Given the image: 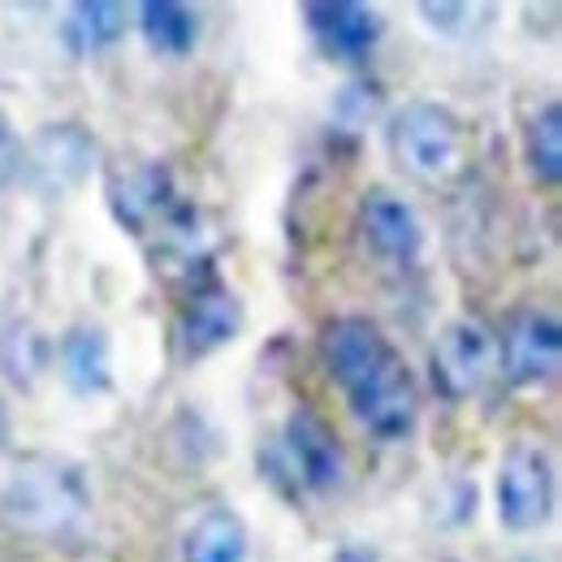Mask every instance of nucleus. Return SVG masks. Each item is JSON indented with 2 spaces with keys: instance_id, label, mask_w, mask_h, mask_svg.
Masks as SVG:
<instances>
[{
  "instance_id": "obj_1",
  "label": "nucleus",
  "mask_w": 562,
  "mask_h": 562,
  "mask_svg": "<svg viewBox=\"0 0 562 562\" xmlns=\"http://www.w3.org/2000/svg\"><path fill=\"white\" fill-rule=\"evenodd\" d=\"M321 355H325L329 376L351 398L355 416L376 437L394 441L416 424V412H420L416 376L372 321L363 316L334 321L321 338Z\"/></svg>"
},
{
  "instance_id": "obj_12",
  "label": "nucleus",
  "mask_w": 562,
  "mask_h": 562,
  "mask_svg": "<svg viewBox=\"0 0 562 562\" xmlns=\"http://www.w3.org/2000/svg\"><path fill=\"white\" fill-rule=\"evenodd\" d=\"M143 40L165 57H187L200 40V13L178 0H147L139 4Z\"/></svg>"
},
{
  "instance_id": "obj_18",
  "label": "nucleus",
  "mask_w": 562,
  "mask_h": 562,
  "mask_svg": "<svg viewBox=\"0 0 562 562\" xmlns=\"http://www.w3.org/2000/svg\"><path fill=\"white\" fill-rule=\"evenodd\" d=\"M9 450V407H4V398H0V454Z\"/></svg>"
},
{
  "instance_id": "obj_6",
  "label": "nucleus",
  "mask_w": 562,
  "mask_h": 562,
  "mask_svg": "<svg viewBox=\"0 0 562 562\" xmlns=\"http://www.w3.org/2000/svg\"><path fill=\"white\" fill-rule=\"evenodd\" d=\"M82 506H87V493L78 485V476L66 468L26 472L9 490V515L26 528H61Z\"/></svg>"
},
{
  "instance_id": "obj_13",
  "label": "nucleus",
  "mask_w": 562,
  "mask_h": 562,
  "mask_svg": "<svg viewBox=\"0 0 562 562\" xmlns=\"http://www.w3.org/2000/svg\"><path fill=\"white\" fill-rule=\"evenodd\" d=\"M91 160V139L78 131V126H53L35 139V151H31V165L53 182V187H66V182H78L82 169Z\"/></svg>"
},
{
  "instance_id": "obj_5",
  "label": "nucleus",
  "mask_w": 562,
  "mask_h": 562,
  "mask_svg": "<svg viewBox=\"0 0 562 562\" xmlns=\"http://www.w3.org/2000/svg\"><path fill=\"white\" fill-rule=\"evenodd\" d=\"M497 355H502V372L510 385H541L559 372L562 359V334L559 321L550 312H519L506 334L497 338Z\"/></svg>"
},
{
  "instance_id": "obj_3",
  "label": "nucleus",
  "mask_w": 562,
  "mask_h": 562,
  "mask_svg": "<svg viewBox=\"0 0 562 562\" xmlns=\"http://www.w3.org/2000/svg\"><path fill=\"white\" fill-rule=\"evenodd\" d=\"M502 355H497V334L485 321H450L437 334L432 347V381L446 398H468L476 390H485L493 372H497Z\"/></svg>"
},
{
  "instance_id": "obj_8",
  "label": "nucleus",
  "mask_w": 562,
  "mask_h": 562,
  "mask_svg": "<svg viewBox=\"0 0 562 562\" xmlns=\"http://www.w3.org/2000/svg\"><path fill=\"white\" fill-rule=\"evenodd\" d=\"M285 454L294 463V476L316 493H329L342 472H347V459H342V446L334 437V428L312 416V412H299L285 424Z\"/></svg>"
},
{
  "instance_id": "obj_9",
  "label": "nucleus",
  "mask_w": 562,
  "mask_h": 562,
  "mask_svg": "<svg viewBox=\"0 0 562 562\" xmlns=\"http://www.w3.org/2000/svg\"><path fill=\"white\" fill-rule=\"evenodd\" d=\"M359 229H363V243L390 265H412L420 251L416 212L403 200H394L390 191H368V200L359 204Z\"/></svg>"
},
{
  "instance_id": "obj_17",
  "label": "nucleus",
  "mask_w": 562,
  "mask_h": 562,
  "mask_svg": "<svg viewBox=\"0 0 562 562\" xmlns=\"http://www.w3.org/2000/svg\"><path fill=\"white\" fill-rule=\"evenodd\" d=\"M18 160H22V151H18V135H13V126H9V117L0 113V187L13 178V169H18Z\"/></svg>"
},
{
  "instance_id": "obj_14",
  "label": "nucleus",
  "mask_w": 562,
  "mask_h": 562,
  "mask_svg": "<svg viewBox=\"0 0 562 562\" xmlns=\"http://www.w3.org/2000/svg\"><path fill=\"white\" fill-rule=\"evenodd\" d=\"M61 368L74 390H104L109 385V347L100 329H70L61 338Z\"/></svg>"
},
{
  "instance_id": "obj_15",
  "label": "nucleus",
  "mask_w": 562,
  "mask_h": 562,
  "mask_svg": "<svg viewBox=\"0 0 562 562\" xmlns=\"http://www.w3.org/2000/svg\"><path fill=\"white\" fill-rule=\"evenodd\" d=\"M528 165L532 173L546 182V187H559L562 182V109L559 100H550L532 122H528Z\"/></svg>"
},
{
  "instance_id": "obj_4",
  "label": "nucleus",
  "mask_w": 562,
  "mask_h": 562,
  "mask_svg": "<svg viewBox=\"0 0 562 562\" xmlns=\"http://www.w3.org/2000/svg\"><path fill=\"white\" fill-rule=\"evenodd\" d=\"M554 506V472L537 446H510L497 476V515L510 532H532L550 519Z\"/></svg>"
},
{
  "instance_id": "obj_2",
  "label": "nucleus",
  "mask_w": 562,
  "mask_h": 562,
  "mask_svg": "<svg viewBox=\"0 0 562 562\" xmlns=\"http://www.w3.org/2000/svg\"><path fill=\"white\" fill-rule=\"evenodd\" d=\"M390 151L394 160L428 187H450L472 169V139L468 126L432 100H412L390 122Z\"/></svg>"
},
{
  "instance_id": "obj_11",
  "label": "nucleus",
  "mask_w": 562,
  "mask_h": 562,
  "mask_svg": "<svg viewBox=\"0 0 562 562\" xmlns=\"http://www.w3.org/2000/svg\"><path fill=\"white\" fill-rule=\"evenodd\" d=\"M243 554H247V528L225 506L200 515L182 541V562H243Z\"/></svg>"
},
{
  "instance_id": "obj_16",
  "label": "nucleus",
  "mask_w": 562,
  "mask_h": 562,
  "mask_svg": "<svg viewBox=\"0 0 562 562\" xmlns=\"http://www.w3.org/2000/svg\"><path fill=\"white\" fill-rule=\"evenodd\" d=\"M122 31H126V9H122V4H109V0L74 4L70 40L78 53H95V48L122 40Z\"/></svg>"
},
{
  "instance_id": "obj_10",
  "label": "nucleus",
  "mask_w": 562,
  "mask_h": 562,
  "mask_svg": "<svg viewBox=\"0 0 562 562\" xmlns=\"http://www.w3.org/2000/svg\"><path fill=\"white\" fill-rule=\"evenodd\" d=\"M238 329H243V307L225 285L209 281L204 290L191 294V303L182 312V338H187L191 355H209L225 347L229 338H238Z\"/></svg>"
},
{
  "instance_id": "obj_7",
  "label": "nucleus",
  "mask_w": 562,
  "mask_h": 562,
  "mask_svg": "<svg viewBox=\"0 0 562 562\" xmlns=\"http://www.w3.org/2000/svg\"><path fill=\"white\" fill-rule=\"evenodd\" d=\"M303 18H307V31L316 35V44L342 61L368 57L381 40L376 9L355 4V0H312V4H303Z\"/></svg>"
}]
</instances>
